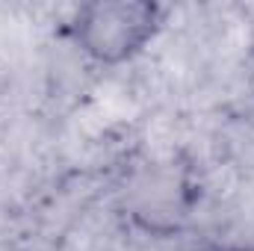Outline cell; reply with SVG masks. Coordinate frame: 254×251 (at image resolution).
Here are the masks:
<instances>
[{"mask_svg": "<svg viewBox=\"0 0 254 251\" xmlns=\"http://www.w3.org/2000/svg\"><path fill=\"white\" fill-rule=\"evenodd\" d=\"M163 18L166 9L151 0H95L74 12L68 30L92 63L122 65L154 42Z\"/></svg>", "mask_w": 254, "mask_h": 251, "instance_id": "cell-1", "label": "cell"}, {"mask_svg": "<svg viewBox=\"0 0 254 251\" xmlns=\"http://www.w3.org/2000/svg\"><path fill=\"white\" fill-rule=\"evenodd\" d=\"M228 251H254V246H237V249H228Z\"/></svg>", "mask_w": 254, "mask_h": 251, "instance_id": "cell-3", "label": "cell"}, {"mask_svg": "<svg viewBox=\"0 0 254 251\" xmlns=\"http://www.w3.org/2000/svg\"><path fill=\"white\" fill-rule=\"evenodd\" d=\"M195 189L184 172L157 166L145 172L127 195V213L151 234H172L190 216L195 204Z\"/></svg>", "mask_w": 254, "mask_h": 251, "instance_id": "cell-2", "label": "cell"}]
</instances>
